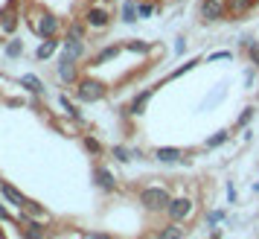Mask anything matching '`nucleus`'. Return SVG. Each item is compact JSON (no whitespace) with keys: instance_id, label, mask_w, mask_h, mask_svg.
I'll use <instances>...</instances> for the list:
<instances>
[{"instance_id":"nucleus-29","label":"nucleus","mask_w":259,"mask_h":239,"mask_svg":"<svg viewBox=\"0 0 259 239\" xmlns=\"http://www.w3.org/2000/svg\"><path fill=\"white\" fill-rule=\"evenodd\" d=\"M157 9H160V6L152 3V0H137V12H140V18H152Z\"/></svg>"},{"instance_id":"nucleus-6","label":"nucleus","mask_w":259,"mask_h":239,"mask_svg":"<svg viewBox=\"0 0 259 239\" xmlns=\"http://www.w3.org/2000/svg\"><path fill=\"white\" fill-rule=\"evenodd\" d=\"M198 18L204 24H219V21H224L227 18V0H201Z\"/></svg>"},{"instance_id":"nucleus-24","label":"nucleus","mask_w":259,"mask_h":239,"mask_svg":"<svg viewBox=\"0 0 259 239\" xmlns=\"http://www.w3.org/2000/svg\"><path fill=\"white\" fill-rule=\"evenodd\" d=\"M122 50H128V53H152L154 44H149V41H143V38H128L125 44H122Z\"/></svg>"},{"instance_id":"nucleus-33","label":"nucleus","mask_w":259,"mask_h":239,"mask_svg":"<svg viewBox=\"0 0 259 239\" xmlns=\"http://www.w3.org/2000/svg\"><path fill=\"white\" fill-rule=\"evenodd\" d=\"M230 59H233L230 50H219V53H210V56H207V61H230Z\"/></svg>"},{"instance_id":"nucleus-2","label":"nucleus","mask_w":259,"mask_h":239,"mask_svg":"<svg viewBox=\"0 0 259 239\" xmlns=\"http://www.w3.org/2000/svg\"><path fill=\"white\" fill-rule=\"evenodd\" d=\"M105 94H108L105 82H99L94 76H82L76 82V99L79 102H99V99H105Z\"/></svg>"},{"instance_id":"nucleus-41","label":"nucleus","mask_w":259,"mask_h":239,"mask_svg":"<svg viewBox=\"0 0 259 239\" xmlns=\"http://www.w3.org/2000/svg\"><path fill=\"white\" fill-rule=\"evenodd\" d=\"M140 239H160L157 233H149V236H140Z\"/></svg>"},{"instance_id":"nucleus-9","label":"nucleus","mask_w":259,"mask_h":239,"mask_svg":"<svg viewBox=\"0 0 259 239\" xmlns=\"http://www.w3.org/2000/svg\"><path fill=\"white\" fill-rule=\"evenodd\" d=\"M21 18H24V15L18 12V9L3 6V9H0V32H3V35H15V29L21 26Z\"/></svg>"},{"instance_id":"nucleus-4","label":"nucleus","mask_w":259,"mask_h":239,"mask_svg":"<svg viewBox=\"0 0 259 239\" xmlns=\"http://www.w3.org/2000/svg\"><path fill=\"white\" fill-rule=\"evenodd\" d=\"M82 18H84V24L91 26V29H99V32L114 24V12H111V9H105V6H96V3H91V6L84 9Z\"/></svg>"},{"instance_id":"nucleus-31","label":"nucleus","mask_w":259,"mask_h":239,"mask_svg":"<svg viewBox=\"0 0 259 239\" xmlns=\"http://www.w3.org/2000/svg\"><path fill=\"white\" fill-rule=\"evenodd\" d=\"M195 64H201V61H198V59H192V61H187V64H181V67H175V70L169 73V79H178V76H184V73H189L192 67H195Z\"/></svg>"},{"instance_id":"nucleus-12","label":"nucleus","mask_w":259,"mask_h":239,"mask_svg":"<svg viewBox=\"0 0 259 239\" xmlns=\"http://www.w3.org/2000/svg\"><path fill=\"white\" fill-rule=\"evenodd\" d=\"M0 195H3L6 202L12 204V207H18V210H21V207H24V204L29 202V198H26L24 192L18 190V187H12L9 181H0Z\"/></svg>"},{"instance_id":"nucleus-21","label":"nucleus","mask_w":259,"mask_h":239,"mask_svg":"<svg viewBox=\"0 0 259 239\" xmlns=\"http://www.w3.org/2000/svg\"><path fill=\"white\" fill-rule=\"evenodd\" d=\"M24 21H26V26H29V29H32V32L38 35V29H41V21H44V12H41L38 6H29V9L24 12Z\"/></svg>"},{"instance_id":"nucleus-15","label":"nucleus","mask_w":259,"mask_h":239,"mask_svg":"<svg viewBox=\"0 0 259 239\" xmlns=\"http://www.w3.org/2000/svg\"><path fill=\"white\" fill-rule=\"evenodd\" d=\"M187 233H189L187 222H169V225H163L157 230L160 239H187Z\"/></svg>"},{"instance_id":"nucleus-5","label":"nucleus","mask_w":259,"mask_h":239,"mask_svg":"<svg viewBox=\"0 0 259 239\" xmlns=\"http://www.w3.org/2000/svg\"><path fill=\"white\" fill-rule=\"evenodd\" d=\"M195 213V202L187 198V195H175L169 207H166V216H169V222H189Z\"/></svg>"},{"instance_id":"nucleus-14","label":"nucleus","mask_w":259,"mask_h":239,"mask_svg":"<svg viewBox=\"0 0 259 239\" xmlns=\"http://www.w3.org/2000/svg\"><path fill=\"white\" fill-rule=\"evenodd\" d=\"M59 50H61V38H41V44H38V50H35V59L47 61V59H53Z\"/></svg>"},{"instance_id":"nucleus-32","label":"nucleus","mask_w":259,"mask_h":239,"mask_svg":"<svg viewBox=\"0 0 259 239\" xmlns=\"http://www.w3.org/2000/svg\"><path fill=\"white\" fill-rule=\"evenodd\" d=\"M253 114H256V111H253V108L247 105L245 111H242V114H239V120H236V126H239V129H245L247 123H250V120H253Z\"/></svg>"},{"instance_id":"nucleus-18","label":"nucleus","mask_w":259,"mask_h":239,"mask_svg":"<svg viewBox=\"0 0 259 239\" xmlns=\"http://www.w3.org/2000/svg\"><path fill=\"white\" fill-rule=\"evenodd\" d=\"M21 88L29 91V94H35V96H47V85L41 82L35 73H24V76H21Z\"/></svg>"},{"instance_id":"nucleus-35","label":"nucleus","mask_w":259,"mask_h":239,"mask_svg":"<svg viewBox=\"0 0 259 239\" xmlns=\"http://www.w3.org/2000/svg\"><path fill=\"white\" fill-rule=\"evenodd\" d=\"M253 79H256V67L250 64V67L245 70V88H253Z\"/></svg>"},{"instance_id":"nucleus-8","label":"nucleus","mask_w":259,"mask_h":239,"mask_svg":"<svg viewBox=\"0 0 259 239\" xmlns=\"http://www.w3.org/2000/svg\"><path fill=\"white\" fill-rule=\"evenodd\" d=\"M88 56V44L76 41V38H61V59L67 61H82Z\"/></svg>"},{"instance_id":"nucleus-11","label":"nucleus","mask_w":259,"mask_h":239,"mask_svg":"<svg viewBox=\"0 0 259 239\" xmlns=\"http://www.w3.org/2000/svg\"><path fill=\"white\" fill-rule=\"evenodd\" d=\"M59 35H61V18H56L53 12H44V21H41L38 38H59Z\"/></svg>"},{"instance_id":"nucleus-26","label":"nucleus","mask_w":259,"mask_h":239,"mask_svg":"<svg viewBox=\"0 0 259 239\" xmlns=\"http://www.w3.org/2000/svg\"><path fill=\"white\" fill-rule=\"evenodd\" d=\"M3 53H6V59H21V56H24V41L9 38V41H6V47H3Z\"/></svg>"},{"instance_id":"nucleus-42","label":"nucleus","mask_w":259,"mask_h":239,"mask_svg":"<svg viewBox=\"0 0 259 239\" xmlns=\"http://www.w3.org/2000/svg\"><path fill=\"white\" fill-rule=\"evenodd\" d=\"M253 192H259V181H256V184H253Z\"/></svg>"},{"instance_id":"nucleus-34","label":"nucleus","mask_w":259,"mask_h":239,"mask_svg":"<svg viewBox=\"0 0 259 239\" xmlns=\"http://www.w3.org/2000/svg\"><path fill=\"white\" fill-rule=\"evenodd\" d=\"M247 61H250V64L259 70V41H253V47L247 50Z\"/></svg>"},{"instance_id":"nucleus-38","label":"nucleus","mask_w":259,"mask_h":239,"mask_svg":"<svg viewBox=\"0 0 259 239\" xmlns=\"http://www.w3.org/2000/svg\"><path fill=\"white\" fill-rule=\"evenodd\" d=\"M175 53H178V56H184V53H187V38H178V41H175Z\"/></svg>"},{"instance_id":"nucleus-39","label":"nucleus","mask_w":259,"mask_h":239,"mask_svg":"<svg viewBox=\"0 0 259 239\" xmlns=\"http://www.w3.org/2000/svg\"><path fill=\"white\" fill-rule=\"evenodd\" d=\"M9 222H12V216H9V210L0 204V225H9Z\"/></svg>"},{"instance_id":"nucleus-3","label":"nucleus","mask_w":259,"mask_h":239,"mask_svg":"<svg viewBox=\"0 0 259 239\" xmlns=\"http://www.w3.org/2000/svg\"><path fill=\"white\" fill-rule=\"evenodd\" d=\"M18 225H21V236L24 239H50V230L44 227L47 222L32 219V216H26L24 210H18Z\"/></svg>"},{"instance_id":"nucleus-27","label":"nucleus","mask_w":259,"mask_h":239,"mask_svg":"<svg viewBox=\"0 0 259 239\" xmlns=\"http://www.w3.org/2000/svg\"><path fill=\"white\" fill-rule=\"evenodd\" d=\"M227 140H230V132H227V129H222V132H215L212 137H207V140H204V149H219V146L227 143Z\"/></svg>"},{"instance_id":"nucleus-36","label":"nucleus","mask_w":259,"mask_h":239,"mask_svg":"<svg viewBox=\"0 0 259 239\" xmlns=\"http://www.w3.org/2000/svg\"><path fill=\"white\" fill-rule=\"evenodd\" d=\"M222 219H224L222 210H210V213H207V225H219Z\"/></svg>"},{"instance_id":"nucleus-25","label":"nucleus","mask_w":259,"mask_h":239,"mask_svg":"<svg viewBox=\"0 0 259 239\" xmlns=\"http://www.w3.org/2000/svg\"><path fill=\"white\" fill-rule=\"evenodd\" d=\"M59 102H61V108H64V114L70 120H76V123H82V114H79V108H76V102L73 99H67V94H61L59 96Z\"/></svg>"},{"instance_id":"nucleus-10","label":"nucleus","mask_w":259,"mask_h":239,"mask_svg":"<svg viewBox=\"0 0 259 239\" xmlns=\"http://www.w3.org/2000/svg\"><path fill=\"white\" fill-rule=\"evenodd\" d=\"M56 76H59L64 85H76L79 79H82L79 64H76V61H67V59H61L59 64H56Z\"/></svg>"},{"instance_id":"nucleus-16","label":"nucleus","mask_w":259,"mask_h":239,"mask_svg":"<svg viewBox=\"0 0 259 239\" xmlns=\"http://www.w3.org/2000/svg\"><path fill=\"white\" fill-rule=\"evenodd\" d=\"M154 96V88H146V91H140V94L131 99L128 105V114L131 117H140V114H146V105H149V99Z\"/></svg>"},{"instance_id":"nucleus-37","label":"nucleus","mask_w":259,"mask_h":239,"mask_svg":"<svg viewBox=\"0 0 259 239\" xmlns=\"http://www.w3.org/2000/svg\"><path fill=\"white\" fill-rule=\"evenodd\" d=\"M253 41H256V38H253V35H242V38H239V47H242V50H245V53H247V50L253 47Z\"/></svg>"},{"instance_id":"nucleus-28","label":"nucleus","mask_w":259,"mask_h":239,"mask_svg":"<svg viewBox=\"0 0 259 239\" xmlns=\"http://www.w3.org/2000/svg\"><path fill=\"white\" fill-rule=\"evenodd\" d=\"M82 146L88 149V152H91V155H102V152H105V146L99 143L94 134H82Z\"/></svg>"},{"instance_id":"nucleus-23","label":"nucleus","mask_w":259,"mask_h":239,"mask_svg":"<svg viewBox=\"0 0 259 239\" xmlns=\"http://www.w3.org/2000/svg\"><path fill=\"white\" fill-rule=\"evenodd\" d=\"M119 15H122V21H125V24H134V21H140V12H137V0H125V3H122V9H119Z\"/></svg>"},{"instance_id":"nucleus-13","label":"nucleus","mask_w":259,"mask_h":239,"mask_svg":"<svg viewBox=\"0 0 259 239\" xmlns=\"http://www.w3.org/2000/svg\"><path fill=\"white\" fill-rule=\"evenodd\" d=\"M152 155L157 164H178V161H184V149H178V146H157Z\"/></svg>"},{"instance_id":"nucleus-19","label":"nucleus","mask_w":259,"mask_h":239,"mask_svg":"<svg viewBox=\"0 0 259 239\" xmlns=\"http://www.w3.org/2000/svg\"><path fill=\"white\" fill-rule=\"evenodd\" d=\"M88 29H91V26L84 24V18H79V21H70V24L64 26V38H76V41H88Z\"/></svg>"},{"instance_id":"nucleus-40","label":"nucleus","mask_w":259,"mask_h":239,"mask_svg":"<svg viewBox=\"0 0 259 239\" xmlns=\"http://www.w3.org/2000/svg\"><path fill=\"white\" fill-rule=\"evenodd\" d=\"M82 239H114V236H108V233H96V230H91V233H84Z\"/></svg>"},{"instance_id":"nucleus-22","label":"nucleus","mask_w":259,"mask_h":239,"mask_svg":"<svg viewBox=\"0 0 259 239\" xmlns=\"http://www.w3.org/2000/svg\"><path fill=\"white\" fill-rule=\"evenodd\" d=\"M26 216H32V219H41V222H50V210L44 207V204H38V202H26L24 207H21Z\"/></svg>"},{"instance_id":"nucleus-7","label":"nucleus","mask_w":259,"mask_h":239,"mask_svg":"<svg viewBox=\"0 0 259 239\" xmlns=\"http://www.w3.org/2000/svg\"><path fill=\"white\" fill-rule=\"evenodd\" d=\"M94 181H96V187H99L102 192H117V187H119V178L108 167H102V164L94 167Z\"/></svg>"},{"instance_id":"nucleus-17","label":"nucleus","mask_w":259,"mask_h":239,"mask_svg":"<svg viewBox=\"0 0 259 239\" xmlns=\"http://www.w3.org/2000/svg\"><path fill=\"white\" fill-rule=\"evenodd\" d=\"M259 6V0H227V15L230 18H242V15L253 12Z\"/></svg>"},{"instance_id":"nucleus-1","label":"nucleus","mask_w":259,"mask_h":239,"mask_svg":"<svg viewBox=\"0 0 259 239\" xmlns=\"http://www.w3.org/2000/svg\"><path fill=\"white\" fill-rule=\"evenodd\" d=\"M137 202L146 213H166V207L172 202V192L166 184H149V187H140Z\"/></svg>"},{"instance_id":"nucleus-20","label":"nucleus","mask_w":259,"mask_h":239,"mask_svg":"<svg viewBox=\"0 0 259 239\" xmlns=\"http://www.w3.org/2000/svg\"><path fill=\"white\" fill-rule=\"evenodd\" d=\"M119 53H122V44H105V47L94 56V64L96 67H99V64H108L111 59H117Z\"/></svg>"},{"instance_id":"nucleus-30","label":"nucleus","mask_w":259,"mask_h":239,"mask_svg":"<svg viewBox=\"0 0 259 239\" xmlns=\"http://www.w3.org/2000/svg\"><path fill=\"white\" fill-rule=\"evenodd\" d=\"M111 155H114V161H119V164H128L131 157H134V152L125 149V146H114V149H111Z\"/></svg>"}]
</instances>
